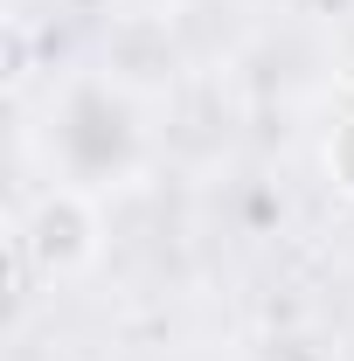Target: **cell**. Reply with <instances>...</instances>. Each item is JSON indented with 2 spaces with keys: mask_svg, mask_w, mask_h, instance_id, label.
I'll return each mask as SVG.
<instances>
[{
  "mask_svg": "<svg viewBox=\"0 0 354 361\" xmlns=\"http://www.w3.org/2000/svg\"><path fill=\"white\" fill-rule=\"evenodd\" d=\"M49 153H56L63 180H77V188L104 195L111 180H126L146 153L133 90L118 77H77L49 111Z\"/></svg>",
  "mask_w": 354,
  "mask_h": 361,
  "instance_id": "6da1fadb",
  "label": "cell"
},
{
  "mask_svg": "<svg viewBox=\"0 0 354 361\" xmlns=\"http://www.w3.org/2000/svg\"><path fill=\"white\" fill-rule=\"evenodd\" d=\"M7 236L28 250L35 278H49V285L84 278V271L104 257V202H97V188L56 180V188H42V195L14 216Z\"/></svg>",
  "mask_w": 354,
  "mask_h": 361,
  "instance_id": "7a4b0ae2",
  "label": "cell"
},
{
  "mask_svg": "<svg viewBox=\"0 0 354 361\" xmlns=\"http://www.w3.org/2000/svg\"><path fill=\"white\" fill-rule=\"evenodd\" d=\"M319 167L334 180V195L354 202V77L334 97V118H326V139H319Z\"/></svg>",
  "mask_w": 354,
  "mask_h": 361,
  "instance_id": "3957f363",
  "label": "cell"
},
{
  "mask_svg": "<svg viewBox=\"0 0 354 361\" xmlns=\"http://www.w3.org/2000/svg\"><path fill=\"white\" fill-rule=\"evenodd\" d=\"M326 7H334V14H341V7H348V0H326Z\"/></svg>",
  "mask_w": 354,
  "mask_h": 361,
  "instance_id": "277c9868",
  "label": "cell"
}]
</instances>
